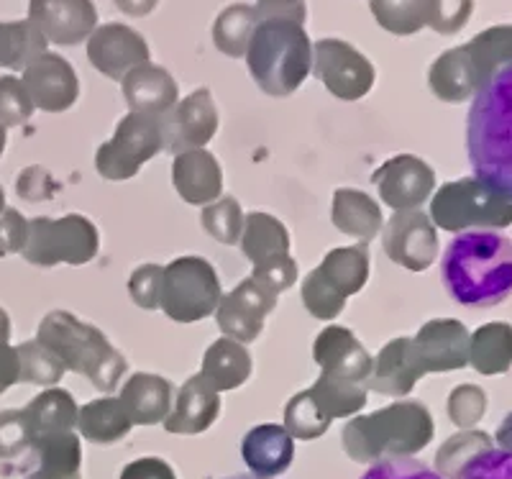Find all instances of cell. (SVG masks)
<instances>
[{
  "label": "cell",
  "instance_id": "55",
  "mask_svg": "<svg viewBox=\"0 0 512 479\" xmlns=\"http://www.w3.org/2000/svg\"><path fill=\"white\" fill-rule=\"evenodd\" d=\"M18 377H21V367H18L16 346L0 344V395L18 385Z\"/></svg>",
  "mask_w": 512,
  "mask_h": 479
},
{
  "label": "cell",
  "instance_id": "17",
  "mask_svg": "<svg viewBox=\"0 0 512 479\" xmlns=\"http://www.w3.org/2000/svg\"><path fill=\"white\" fill-rule=\"evenodd\" d=\"M29 21L52 44L75 47L98 29V8L93 0H31Z\"/></svg>",
  "mask_w": 512,
  "mask_h": 479
},
{
  "label": "cell",
  "instance_id": "23",
  "mask_svg": "<svg viewBox=\"0 0 512 479\" xmlns=\"http://www.w3.org/2000/svg\"><path fill=\"white\" fill-rule=\"evenodd\" d=\"M172 185L187 205H210L223 195V167L208 149H190L172 162Z\"/></svg>",
  "mask_w": 512,
  "mask_h": 479
},
{
  "label": "cell",
  "instance_id": "13",
  "mask_svg": "<svg viewBox=\"0 0 512 479\" xmlns=\"http://www.w3.org/2000/svg\"><path fill=\"white\" fill-rule=\"evenodd\" d=\"M387 257L410 272H425L438 257L436 226L423 211H395L382 226Z\"/></svg>",
  "mask_w": 512,
  "mask_h": 479
},
{
  "label": "cell",
  "instance_id": "51",
  "mask_svg": "<svg viewBox=\"0 0 512 479\" xmlns=\"http://www.w3.org/2000/svg\"><path fill=\"white\" fill-rule=\"evenodd\" d=\"M59 190V185L54 182L52 172L34 164V167H26L21 170L16 182V193L21 195L29 203H44V200H52L54 193Z\"/></svg>",
  "mask_w": 512,
  "mask_h": 479
},
{
  "label": "cell",
  "instance_id": "22",
  "mask_svg": "<svg viewBox=\"0 0 512 479\" xmlns=\"http://www.w3.org/2000/svg\"><path fill=\"white\" fill-rule=\"evenodd\" d=\"M418 359L428 372H451L469 362V336L454 318L428 321L413 339Z\"/></svg>",
  "mask_w": 512,
  "mask_h": 479
},
{
  "label": "cell",
  "instance_id": "41",
  "mask_svg": "<svg viewBox=\"0 0 512 479\" xmlns=\"http://www.w3.org/2000/svg\"><path fill=\"white\" fill-rule=\"evenodd\" d=\"M512 359V331L507 326H484L472 341V364L484 374L505 372Z\"/></svg>",
  "mask_w": 512,
  "mask_h": 479
},
{
  "label": "cell",
  "instance_id": "40",
  "mask_svg": "<svg viewBox=\"0 0 512 479\" xmlns=\"http://www.w3.org/2000/svg\"><path fill=\"white\" fill-rule=\"evenodd\" d=\"M331 418L318 408L310 390L297 392L285 405V428L292 439L315 441L331 428Z\"/></svg>",
  "mask_w": 512,
  "mask_h": 479
},
{
  "label": "cell",
  "instance_id": "34",
  "mask_svg": "<svg viewBox=\"0 0 512 479\" xmlns=\"http://www.w3.org/2000/svg\"><path fill=\"white\" fill-rule=\"evenodd\" d=\"M259 26V13L256 6L249 3H233L218 13L216 24H213V44L221 49L226 57H246L249 41Z\"/></svg>",
  "mask_w": 512,
  "mask_h": 479
},
{
  "label": "cell",
  "instance_id": "50",
  "mask_svg": "<svg viewBox=\"0 0 512 479\" xmlns=\"http://www.w3.org/2000/svg\"><path fill=\"white\" fill-rule=\"evenodd\" d=\"M459 479H512V451L487 449L464 469Z\"/></svg>",
  "mask_w": 512,
  "mask_h": 479
},
{
  "label": "cell",
  "instance_id": "38",
  "mask_svg": "<svg viewBox=\"0 0 512 479\" xmlns=\"http://www.w3.org/2000/svg\"><path fill=\"white\" fill-rule=\"evenodd\" d=\"M466 52L477 67L479 80L484 82V77L492 75L497 67L512 65V26H495V29L474 36L466 44Z\"/></svg>",
  "mask_w": 512,
  "mask_h": 479
},
{
  "label": "cell",
  "instance_id": "37",
  "mask_svg": "<svg viewBox=\"0 0 512 479\" xmlns=\"http://www.w3.org/2000/svg\"><path fill=\"white\" fill-rule=\"evenodd\" d=\"M487 449H492V439L482 431H464L459 436H451L438 449L436 472L443 479H459L464 474V469Z\"/></svg>",
  "mask_w": 512,
  "mask_h": 479
},
{
  "label": "cell",
  "instance_id": "60",
  "mask_svg": "<svg viewBox=\"0 0 512 479\" xmlns=\"http://www.w3.org/2000/svg\"><path fill=\"white\" fill-rule=\"evenodd\" d=\"M6 126L0 123V157H3V152H6V141H8V134H6Z\"/></svg>",
  "mask_w": 512,
  "mask_h": 479
},
{
  "label": "cell",
  "instance_id": "21",
  "mask_svg": "<svg viewBox=\"0 0 512 479\" xmlns=\"http://www.w3.org/2000/svg\"><path fill=\"white\" fill-rule=\"evenodd\" d=\"M221 418V392L213 390L198 374L187 377L177 390L172 410L164 418V431L177 436H198Z\"/></svg>",
  "mask_w": 512,
  "mask_h": 479
},
{
  "label": "cell",
  "instance_id": "4",
  "mask_svg": "<svg viewBox=\"0 0 512 479\" xmlns=\"http://www.w3.org/2000/svg\"><path fill=\"white\" fill-rule=\"evenodd\" d=\"M36 341L47 346L64 364V369L82 374L105 395L116 390L128 369L126 357L108 341V336L100 328L80 321L67 310L47 313L44 321L39 323Z\"/></svg>",
  "mask_w": 512,
  "mask_h": 479
},
{
  "label": "cell",
  "instance_id": "1",
  "mask_svg": "<svg viewBox=\"0 0 512 479\" xmlns=\"http://www.w3.org/2000/svg\"><path fill=\"white\" fill-rule=\"evenodd\" d=\"M448 298L464 308H495L512 295V239L495 228L459 231L441 257Z\"/></svg>",
  "mask_w": 512,
  "mask_h": 479
},
{
  "label": "cell",
  "instance_id": "59",
  "mask_svg": "<svg viewBox=\"0 0 512 479\" xmlns=\"http://www.w3.org/2000/svg\"><path fill=\"white\" fill-rule=\"evenodd\" d=\"M26 479H82V477H57V474H52V472H44V469H36V472H31Z\"/></svg>",
  "mask_w": 512,
  "mask_h": 479
},
{
  "label": "cell",
  "instance_id": "16",
  "mask_svg": "<svg viewBox=\"0 0 512 479\" xmlns=\"http://www.w3.org/2000/svg\"><path fill=\"white\" fill-rule=\"evenodd\" d=\"M34 108L44 113L70 111L80 98V80L75 67L54 52L36 57L21 75Z\"/></svg>",
  "mask_w": 512,
  "mask_h": 479
},
{
  "label": "cell",
  "instance_id": "26",
  "mask_svg": "<svg viewBox=\"0 0 512 479\" xmlns=\"http://www.w3.org/2000/svg\"><path fill=\"white\" fill-rule=\"evenodd\" d=\"M118 400L134 426H154V423H164L172 410L175 387L162 374L136 372L123 382Z\"/></svg>",
  "mask_w": 512,
  "mask_h": 479
},
{
  "label": "cell",
  "instance_id": "24",
  "mask_svg": "<svg viewBox=\"0 0 512 479\" xmlns=\"http://www.w3.org/2000/svg\"><path fill=\"white\" fill-rule=\"evenodd\" d=\"M121 90L128 111L157 118L172 111L180 100V85L175 77L154 62H144L128 72L121 80Z\"/></svg>",
  "mask_w": 512,
  "mask_h": 479
},
{
  "label": "cell",
  "instance_id": "48",
  "mask_svg": "<svg viewBox=\"0 0 512 479\" xmlns=\"http://www.w3.org/2000/svg\"><path fill=\"white\" fill-rule=\"evenodd\" d=\"M361 479H443L436 469L418 462L413 456H400V459H382L374 462Z\"/></svg>",
  "mask_w": 512,
  "mask_h": 479
},
{
  "label": "cell",
  "instance_id": "33",
  "mask_svg": "<svg viewBox=\"0 0 512 479\" xmlns=\"http://www.w3.org/2000/svg\"><path fill=\"white\" fill-rule=\"evenodd\" d=\"M47 47L49 41L29 18L11 24L0 21V67L24 72L36 57L47 52Z\"/></svg>",
  "mask_w": 512,
  "mask_h": 479
},
{
  "label": "cell",
  "instance_id": "2",
  "mask_svg": "<svg viewBox=\"0 0 512 479\" xmlns=\"http://www.w3.org/2000/svg\"><path fill=\"white\" fill-rule=\"evenodd\" d=\"M474 180L512 203V65L484 77L466 116Z\"/></svg>",
  "mask_w": 512,
  "mask_h": 479
},
{
  "label": "cell",
  "instance_id": "56",
  "mask_svg": "<svg viewBox=\"0 0 512 479\" xmlns=\"http://www.w3.org/2000/svg\"><path fill=\"white\" fill-rule=\"evenodd\" d=\"M118 6V11H123L131 18H144L159 6V0H113Z\"/></svg>",
  "mask_w": 512,
  "mask_h": 479
},
{
  "label": "cell",
  "instance_id": "52",
  "mask_svg": "<svg viewBox=\"0 0 512 479\" xmlns=\"http://www.w3.org/2000/svg\"><path fill=\"white\" fill-rule=\"evenodd\" d=\"M29 239V221L16 208H6L0 213V257L21 254Z\"/></svg>",
  "mask_w": 512,
  "mask_h": 479
},
{
  "label": "cell",
  "instance_id": "5",
  "mask_svg": "<svg viewBox=\"0 0 512 479\" xmlns=\"http://www.w3.org/2000/svg\"><path fill=\"white\" fill-rule=\"evenodd\" d=\"M251 80L272 98H287L303 88L313 72V44L305 29L285 18L259 21L246 49Z\"/></svg>",
  "mask_w": 512,
  "mask_h": 479
},
{
  "label": "cell",
  "instance_id": "46",
  "mask_svg": "<svg viewBox=\"0 0 512 479\" xmlns=\"http://www.w3.org/2000/svg\"><path fill=\"white\" fill-rule=\"evenodd\" d=\"M472 8L474 0H431L425 26H431L438 34H456L469 24Z\"/></svg>",
  "mask_w": 512,
  "mask_h": 479
},
{
  "label": "cell",
  "instance_id": "14",
  "mask_svg": "<svg viewBox=\"0 0 512 479\" xmlns=\"http://www.w3.org/2000/svg\"><path fill=\"white\" fill-rule=\"evenodd\" d=\"M277 298L280 295H274L272 290L246 277L244 282L233 287L231 293L223 295L213 316L226 339L249 344L262 336L264 321L277 308Z\"/></svg>",
  "mask_w": 512,
  "mask_h": 479
},
{
  "label": "cell",
  "instance_id": "49",
  "mask_svg": "<svg viewBox=\"0 0 512 479\" xmlns=\"http://www.w3.org/2000/svg\"><path fill=\"white\" fill-rule=\"evenodd\" d=\"M484 408H487L484 392L472 385L456 387L451 392V398H448V415L459 428H472L484 415Z\"/></svg>",
  "mask_w": 512,
  "mask_h": 479
},
{
  "label": "cell",
  "instance_id": "19",
  "mask_svg": "<svg viewBox=\"0 0 512 479\" xmlns=\"http://www.w3.org/2000/svg\"><path fill=\"white\" fill-rule=\"evenodd\" d=\"M313 359L323 377L367 385L372 374V354L346 326H326L313 341Z\"/></svg>",
  "mask_w": 512,
  "mask_h": 479
},
{
  "label": "cell",
  "instance_id": "7",
  "mask_svg": "<svg viewBox=\"0 0 512 479\" xmlns=\"http://www.w3.org/2000/svg\"><path fill=\"white\" fill-rule=\"evenodd\" d=\"M100 252V234L90 218L80 213H67L62 218H31L29 239L21 257L36 267H57V264L93 262Z\"/></svg>",
  "mask_w": 512,
  "mask_h": 479
},
{
  "label": "cell",
  "instance_id": "53",
  "mask_svg": "<svg viewBox=\"0 0 512 479\" xmlns=\"http://www.w3.org/2000/svg\"><path fill=\"white\" fill-rule=\"evenodd\" d=\"M256 13L259 21L267 18H285V21H295V24L305 26V0H256Z\"/></svg>",
  "mask_w": 512,
  "mask_h": 479
},
{
  "label": "cell",
  "instance_id": "32",
  "mask_svg": "<svg viewBox=\"0 0 512 479\" xmlns=\"http://www.w3.org/2000/svg\"><path fill=\"white\" fill-rule=\"evenodd\" d=\"M241 252L251 264H262L280 254H290V231L280 218L269 216L264 211L246 213L244 231H241Z\"/></svg>",
  "mask_w": 512,
  "mask_h": 479
},
{
  "label": "cell",
  "instance_id": "28",
  "mask_svg": "<svg viewBox=\"0 0 512 479\" xmlns=\"http://www.w3.org/2000/svg\"><path fill=\"white\" fill-rule=\"evenodd\" d=\"M77 413H80V408H77L72 392L62 390V387H47L41 395H36L24 408L31 431V449H34L36 441L75 431Z\"/></svg>",
  "mask_w": 512,
  "mask_h": 479
},
{
  "label": "cell",
  "instance_id": "6",
  "mask_svg": "<svg viewBox=\"0 0 512 479\" xmlns=\"http://www.w3.org/2000/svg\"><path fill=\"white\" fill-rule=\"evenodd\" d=\"M369 280V246H338L303 280L300 295L310 316L336 321L351 295H359Z\"/></svg>",
  "mask_w": 512,
  "mask_h": 479
},
{
  "label": "cell",
  "instance_id": "54",
  "mask_svg": "<svg viewBox=\"0 0 512 479\" xmlns=\"http://www.w3.org/2000/svg\"><path fill=\"white\" fill-rule=\"evenodd\" d=\"M121 479H177V474L159 456H144V459L126 464Z\"/></svg>",
  "mask_w": 512,
  "mask_h": 479
},
{
  "label": "cell",
  "instance_id": "8",
  "mask_svg": "<svg viewBox=\"0 0 512 479\" xmlns=\"http://www.w3.org/2000/svg\"><path fill=\"white\" fill-rule=\"evenodd\" d=\"M223 298L216 267L203 257H180L164 267L159 308L175 323H198L216 313Z\"/></svg>",
  "mask_w": 512,
  "mask_h": 479
},
{
  "label": "cell",
  "instance_id": "27",
  "mask_svg": "<svg viewBox=\"0 0 512 479\" xmlns=\"http://www.w3.org/2000/svg\"><path fill=\"white\" fill-rule=\"evenodd\" d=\"M331 221L341 234L361 239V244L377 239L384 226L382 208L377 200L354 187H338L333 193Z\"/></svg>",
  "mask_w": 512,
  "mask_h": 479
},
{
  "label": "cell",
  "instance_id": "44",
  "mask_svg": "<svg viewBox=\"0 0 512 479\" xmlns=\"http://www.w3.org/2000/svg\"><path fill=\"white\" fill-rule=\"evenodd\" d=\"M162 280H164V267L162 264H141L131 272L128 277V295L139 308L144 310H157L159 298H162Z\"/></svg>",
  "mask_w": 512,
  "mask_h": 479
},
{
  "label": "cell",
  "instance_id": "57",
  "mask_svg": "<svg viewBox=\"0 0 512 479\" xmlns=\"http://www.w3.org/2000/svg\"><path fill=\"white\" fill-rule=\"evenodd\" d=\"M497 441H500L502 449L512 451V413L507 415L505 423H502L500 431H497Z\"/></svg>",
  "mask_w": 512,
  "mask_h": 479
},
{
  "label": "cell",
  "instance_id": "18",
  "mask_svg": "<svg viewBox=\"0 0 512 479\" xmlns=\"http://www.w3.org/2000/svg\"><path fill=\"white\" fill-rule=\"evenodd\" d=\"M152 52L144 36L126 24H103L90 34L88 59L90 65L108 80L121 82L134 67L149 62Z\"/></svg>",
  "mask_w": 512,
  "mask_h": 479
},
{
  "label": "cell",
  "instance_id": "29",
  "mask_svg": "<svg viewBox=\"0 0 512 479\" xmlns=\"http://www.w3.org/2000/svg\"><path fill=\"white\" fill-rule=\"evenodd\" d=\"M428 85L438 100L461 103V100L474 98L482 80H479V72L466 47H456L443 52L433 62L431 72H428Z\"/></svg>",
  "mask_w": 512,
  "mask_h": 479
},
{
  "label": "cell",
  "instance_id": "61",
  "mask_svg": "<svg viewBox=\"0 0 512 479\" xmlns=\"http://www.w3.org/2000/svg\"><path fill=\"white\" fill-rule=\"evenodd\" d=\"M226 479H262V477H254V474H233V477H226Z\"/></svg>",
  "mask_w": 512,
  "mask_h": 479
},
{
  "label": "cell",
  "instance_id": "12",
  "mask_svg": "<svg viewBox=\"0 0 512 479\" xmlns=\"http://www.w3.org/2000/svg\"><path fill=\"white\" fill-rule=\"evenodd\" d=\"M162 123L164 152L182 154L190 149H205L218 131V108L208 88H200L187 98L177 100V106L159 116Z\"/></svg>",
  "mask_w": 512,
  "mask_h": 479
},
{
  "label": "cell",
  "instance_id": "25",
  "mask_svg": "<svg viewBox=\"0 0 512 479\" xmlns=\"http://www.w3.org/2000/svg\"><path fill=\"white\" fill-rule=\"evenodd\" d=\"M241 456L254 477L274 479L285 474L295 459V439L285 426L262 423L254 426L241 441Z\"/></svg>",
  "mask_w": 512,
  "mask_h": 479
},
{
  "label": "cell",
  "instance_id": "39",
  "mask_svg": "<svg viewBox=\"0 0 512 479\" xmlns=\"http://www.w3.org/2000/svg\"><path fill=\"white\" fill-rule=\"evenodd\" d=\"M18 354V367H21V377L18 382L26 385H39V387H57L64 377V364L54 357L52 351L39 341H24L16 346Z\"/></svg>",
  "mask_w": 512,
  "mask_h": 479
},
{
  "label": "cell",
  "instance_id": "11",
  "mask_svg": "<svg viewBox=\"0 0 512 479\" xmlns=\"http://www.w3.org/2000/svg\"><path fill=\"white\" fill-rule=\"evenodd\" d=\"M313 75L338 100H361L377 80V70L354 44L344 39H320L313 44Z\"/></svg>",
  "mask_w": 512,
  "mask_h": 479
},
{
  "label": "cell",
  "instance_id": "3",
  "mask_svg": "<svg viewBox=\"0 0 512 479\" xmlns=\"http://www.w3.org/2000/svg\"><path fill=\"white\" fill-rule=\"evenodd\" d=\"M431 441V410L418 400H402L369 415H354L341 433L346 456L359 464L415 456Z\"/></svg>",
  "mask_w": 512,
  "mask_h": 479
},
{
  "label": "cell",
  "instance_id": "15",
  "mask_svg": "<svg viewBox=\"0 0 512 479\" xmlns=\"http://www.w3.org/2000/svg\"><path fill=\"white\" fill-rule=\"evenodd\" d=\"M379 198L392 211H418L433 195L436 175L428 164L413 154H395L372 175Z\"/></svg>",
  "mask_w": 512,
  "mask_h": 479
},
{
  "label": "cell",
  "instance_id": "35",
  "mask_svg": "<svg viewBox=\"0 0 512 479\" xmlns=\"http://www.w3.org/2000/svg\"><path fill=\"white\" fill-rule=\"evenodd\" d=\"M313 400L318 403V408L336 421V418H354L359 415V410L367 405L369 390L367 385L361 382H346V380H333V377H323L320 374L318 380L313 382V387H308Z\"/></svg>",
  "mask_w": 512,
  "mask_h": 479
},
{
  "label": "cell",
  "instance_id": "62",
  "mask_svg": "<svg viewBox=\"0 0 512 479\" xmlns=\"http://www.w3.org/2000/svg\"><path fill=\"white\" fill-rule=\"evenodd\" d=\"M6 211V193H3V187H0V213Z\"/></svg>",
  "mask_w": 512,
  "mask_h": 479
},
{
  "label": "cell",
  "instance_id": "45",
  "mask_svg": "<svg viewBox=\"0 0 512 479\" xmlns=\"http://www.w3.org/2000/svg\"><path fill=\"white\" fill-rule=\"evenodd\" d=\"M31 451V431L24 408L0 410V459H16Z\"/></svg>",
  "mask_w": 512,
  "mask_h": 479
},
{
  "label": "cell",
  "instance_id": "31",
  "mask_svg": "<svg viewBox=\"0 0 512 479\" xmlns=\"http://www.w3.org/2000/svg\"><path fill=\"white\" fill-rule=\"evenodd\" d=\"M131 428H134V423H131L128 413L123 410L121 400L108 398V395L90 400L77 413V431L90 444H116V441L126 439Z\"/></svg>",
  "mask_w": 512,
  "mask_h": 479
},
{
  "label": "cell",
  "instance_id": "43",
  "mask_svg": "<svg viewBox=\"0 0 512 479\" xmlns=\"http://www.w3.org/2000/svg\"><path fill=\"white\" fill-rule=\"evenodd\" d=\"M34 111L36 108L31 103L29 93H26L21 77H0V123L6 129H16V126H24L34 116Z\"/></svg>",
  "mask_w": 512,
  "mask_h": 479
},
{
  "label": "cell",
  "instance_id": "47",
  "mask_svg": "<svg viewBox=\"0 0 512 479\" xmlns=\"http://www.w3.org/2000/svg\"><path fill=\"white\" fill-rule=\"evenodd\" d=\"M251 280H256L259 285H264L267 290H272L274 295L287 293L290 287H295L297 282V262L290 254H280V257H272L267 262L256 264L254 272H251Z\"/></svg>",
  "mask_w": 512,
  "mask_h": 479
},
{
  "label": "cell",
  "instance_id": "36",
  "mask_svg": "<svg viewBox=\"0 0 512 479\" xmlns=\"http://www.w3.org/2000/svg\"><path fill=\"white\" fill-rule=\"evenodd\" d=\"M431 0H369L372 16L384 31L395 36L418 34L428 21Z\"/></svg>",
  "mask_w": 512,
  "mask_h": 479
},
{
  "label": "cell",
  "instance_id": "20",
  "mask_svg": "<svg viewBox=\"0 0 512 479\" xmlns=\"http://www.w3.org/2000/svg\"><path fill=\"white\" fill-rule=\"evenodd\" d=\"M425 374L418 359L413 339H392L372 357V374L367 380V390L387 395V398H405L415 387V382Z\"/></svg>",
  "mask_w": 512,
  "mask_h": 479
},
{
  "label": "cell",
  "instance_id": "9",
  "mask_svg": "<svg viewBox=\"0 0 512 479\" xmlns=\"http://www.w3.org/2000/svg\"><path fill=\"white\" fill-rule=\"evenodd\" d=\"M159 152H164L159 118L146 116V113H128L118 121L113 139L100 144L95 154V170L108 182L131 180Z\"/></svg>",
  "mask_w": 512,
  "mask_h": 479
},
{
  "label": "cell",
  "instance_id": "58",
  "mask_svg": "<svg viewBox=\"0 0 512 479\" xmlns=\"http://www.w3.org/2000/svg\"><path fill=\"white\" fill-rule=\"evenodd\" d=\"M11 318H8V313L3 308H0V344H8L11 341Z\"/></svg>",
  "mask_w": 512,
  "mask_h": 479
},
{
  "label": "cell",
  "instance_id": "42",
  "mask_svg": "<svg viewBox=\"0 0 512 479\" xmlns=\"http://www.w3.org/2000/svg\"><path fill=\"white\" fill-rule=\"evenodd\" d=\"M244 216L246 213L241 211L239 200L221 195L216 203L205 205L200 223L208 236L226 246H236L241 241V231H244Z\"/></svg>",
  "mask_w": 512,
  "mask_h": 479
},
{
  "label": "cell",
  "instance_id": "10",
  "mask_svg": "<svg viewBox=\"0 0 512 479\" xmlns=\"http://www.w3.org/2000/svg\"><path fill=\"white\" fill-rule=\"evenodd\" d=\"M431 221L454 234L472 226H505L512 221V203L487 190L479 180L448 182L433 198Z\"/></svg>",
  "mask_w": 512,
  "mask_h": 479
},
{
  "label": "cell",
  "instance_id": "30",
  "mask_svg": "<svg viewBox=\"0 0 512 479\" xmlns=\"http://www.w3.org/2000/svg\"><path fill=\"white\" fill-rule=\"evenodd\" d=\"M251 354L244 344L233 339H218L205 349L203 367H200V377L208 382L213 390L228 392L239 390L241 385H246L251 377Z\"/></svg>",
  "mask_w": 512,
  "mask_h": 479
}]
</instances>
